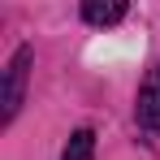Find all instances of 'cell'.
Masks as SVG:
<instances>
[{
	"label": "cell",
	"mask_w": 160,
	"mask_h": 160,
	"mask_svg": "<svg viewBox=\"0 0 160 160\" xmlns=\"http://www.w3.org/2000/svg\"><path fill=\"white\" fill-rule=\"evenodd\" d=\"M30 48L22 43L18 52H13V61H9V69H4V95H0V104H4V112H0V121L9 126L13 117H18V108H22V95H26V78H30Z\"/></svg>",
	"instance_id": "cell-1"
},
{
	"label": "cell",
	"mask_w": 160,
	"mask_h": 160,
	"mask_svg": "<svg viewBox=\"0 0 160 160\" xmlns=\"http://www.w3.org/2000/svg\"><path fill=\"white\" fill-rule=\"evenodd\" d=\"M138 126L147 134H160V65L143 78V87H138Z\"/></svg>",
	"instance_id": "cell-2"
},
{
	"label": "cell",
	"mask_w": 160,
	"mask_h": 160,
	"mask_svg": "<svg viewBox=\"0 0 160 160\" xmlns=\"http://www.w3.org/2000/svg\"><path fill=\"white\" fill-rule=\"evenodd\" d=\"M126 13H130L126 0H87V4H82V18H87L91 26H117Z\"/></svg>",
	"instance_id": "cell-3"
},
{
	"label": "cell",
	"mask_w": 160,
	"mask_h": 160,
	"mask_svg": "<svg viewBox=\"0 0 160 160\" xmlns=\"http://www.w3.org/2000/svg\"><path fill=\"white\" fill-rule=\"evenodd\" d=\"M61 160H95V130H87V126L74 130L65 152H61Z\"/></svg>",
	"instance_id": "cell-4"
}]
</instances>
